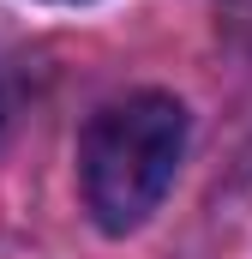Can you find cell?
Segmentation results:
<instances>
[{
    "label": "cell",
    "mask_w": 252,
    "mask_h": 259,
    "mask_svg": "<svg viewBox=\"0 0 252 259\" xmlns=\"http://www.w3.org/2000/svg\"><path fill=\"white\" fill-rule=\"evenodd\" d=\"M180 157H186V109L168 91H132L120 103H108L78 145L84 211L108 235L138 229L168 199Z\"/></svg>",
    "instance_id": "cell-1"
}]
</instances>
